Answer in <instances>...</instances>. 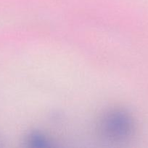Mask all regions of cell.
Wrapping results in <instances>:
<instances>
[{
	"label": "cell",
	"mask_w": 148,
	"mask_h": 148,
	"mask_svg": "<svg viewBox=\"0 0 148 148\" xmlns=\"http://www.w3.org/2000/svg\"><path fill=\"white\" fill-rule=\"evenodd\" d=\"M97 131L104 140L113 143L125 141L134 131L131 116L120 109L107 111L101 116L97 124Z\"/></svg>",
	"instance_id": "1"
},
{
	"label": "cell",
	"mask_w": 148,
	"mask_h": 148,
	"mask_svg": "<svg viewBox=\"0 0 148 148\" xmlns=\"http://www.w3.org/2000/svg\"><path fill=\"white\" fill-rule=\"evenodd\" d=\"M30 143H31L33 146H38V147H41V146H46L47 143L46 139L43 137H41L39 134H33V136L30 137Z\"/></svg>",
	"instance_id": "2"
}]
</instances>
